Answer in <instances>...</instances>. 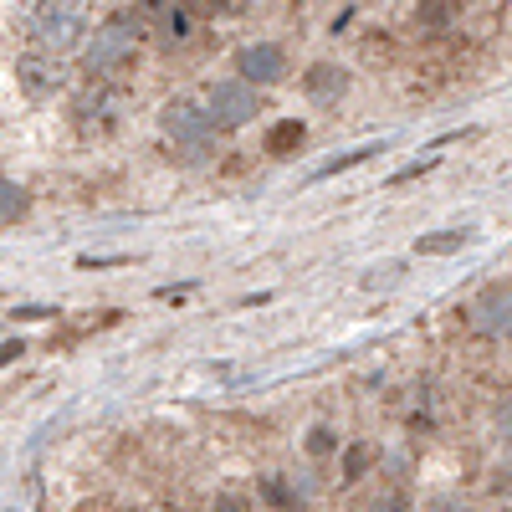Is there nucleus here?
<instances>
[{
  "instance_id": "13",
  "label": "nucleus",
  "mask_w": 512,
  "mask_h": 512,
  "mask_svg": "<svg viewBox=\"0 0 512 512\" xmlns=\"http://www.w3.org/2000/svg\"><path fill=\"white\" fill-rule=\"evenodd\" d=\"M21 72H26V88H31V93L47 88V67H41V62H21Z\"/></svg>"
},
{
  "instance_id": "6",
  "label": "nucleus",
  "mask_w": 512,
  "mask_h": 512,
  "mask_svg": "<svg viewBox=\"0 0 512 512\" xmlns=\"http://www.w3.org/2000/svg\"><path fill=\"white\" fill-rule=\"evenodd\" d=\"M159 123H164V134L180 139V144H205V134H210V113H200L195 103H169Z\"/></svg>"
},
{
  "instance_id": "9",
  "label": "nucleus",
  "mask_w": 512,
  "mask_h": 512,
  "mask_svg": "<svg viewBox=\"0 0 512 512\" xmlns=\"http://www.w3.org/2000/svg\"><path fill=\"white\" fill-rule=\"evenodd\" d=\"M466 241H472V231H431V236L415 241V251H420V256H451V251H461Z\"/></svg>"
},
{
  "instance_id": "1",
  "label": "nucleus",
  "mask_w": 512,
  "mask_h": 512,
  "mask_svg": "<svg viewBox=\"0 0 512 512\" xmlns=\"http://www.w3.org/2000/svg\"><path fill=\"white\" fill-rule=\"evenodd\" d=\"M31 36H36L47 52H67L72 41L82 36V11H77V0H41L36 16H31Z\"/></svg>"
},
{
  "instance_id": "16",
  "label": "nucleus",
  "mask_w": 512,
  "mask_h": 512,
  "mask_svg": "<svg viewBox=\"0 0 512 512\" xmlns=\"http://www.w3.org/2000/svg\"><path fill=\"white\" fill-rule=\"evenodd\" d=\"M425 169H436V159H420V164H405V169H400V175H395V180L405 185V180H415V175H425Z\"/></svg>"
},
{
  "instance_id": "2",
  "label": "nucleus",
  "mask_w": 512,
  "mask_h": 512,
  "mask_svg": "<svg viewBox=\"0 0 512 512\" xmlns=\"http://www.w3.org/2000/svg\"><path fill=\"white\" fill-rule=\"evenodd\" d=\"M205 113H210V128H241L256 118V88L251 82H216Z\"/></svg>"
},
{
  "instance_id": "20",
  "label": "nucleus",
  "mask_w": 512,
  "mask_h": 512,
  "mask_svg": "<svg viewBox=\"0 0 512 512\" xmlns=\"http://www.w3.org/2000/svg\"><path fill=\"white\" fill-rule=\"evenodd\" d=\"M497 425H502V436H507V441H512V400H507V405H502V410H497Z\"/></svg>"
},
{
  "instance_id": "18",
  "label": "nucleus",
  "mask_w": 512,
  "mask_h": 512,
  "mask_svg": "<svg viewBox=\"0 0 512 512\" xmlns=\"http://www.w3.org/2000/svg\"><path fill=\"white\" fill-rule=\"evenodd\" d=\"M11 359H21V344L16 338H0V364H11Z\"/></svg>"
},
{
  "instance_id": "10",
  "label": "nucleus",
  "mask_w": 512,
  "mask_h": 512,
  "mask_svg": "<svg viewBox=\"0 0 512 512\" xmlns=\"http://www.w3.org/2000/svg\"><path fill=\"white\" fill-rule=\"evenodd\" d=\"M26 205H31V195H26L16 180H0V226L21 221V216H26Z\"/></svg>"
},
{
  "instance_id": "17",
  "label": "nucleus",
  "mask_w": 512,
  "mask_h": 512,
  "mask_svg": "<svg viewBox=\"0 0 512 512\" xmlns=\"http://www.w3.org/2000/svg\"><path fill=\"white\" fill-rule=\"evenodd\" d=\"M441 16H446V0H425V11H420V21H431V26H436Z\"/></svg>"
},
{
  "instance_id": "11",
  "label": "nucleus",
  "mask_w": 512,
  "mask_h": 512,
  "mask_svg": "<svg viewBox=\"0 0 512 512\" xmlns=\"http://www.w3.org/2000/svg\"><path fill=\"white\" fill-rule=\"evenodd\" d=\"M369 154H379L374 144H364V149H354V154H338V159H328L323 169H318V180H328V175H338V169H354V164H364Z\"/></svg>"
},
{
  "instance_id": "8",
  "label": "nucleus",
  "mask_w": 512,
  "mask_h": 512,
  "mask_svg": "<svg viewBox=\"0 0 512 512\" xmlns=\"http://www.w3.org/2000/svg\"><path fill=\"white\" fill-rule=\"evenodd\" d=\"M303 139H308V128L297 118H282V123H272V134H267V154H292Z\"/></svg>"
},
{
  "instance_id": "15",
  "label": "nucleus",
  "mask_w": 512,
  "mask_h": 512,
  "mask_svg": "<svg viewBox=\"0 0 512 512\" xmlns=\"http://www.w3.org/2000/svg\"><path fill=\"white\" fill-rule=\"evenodd\" d=\"M369 512H410V502H405V497H395V492H390V497H379V502H374V507H369Z\"/></svg>"
},
{
  "instance_id": "14",
  "label": "nucleus",
  "mask_w": 512,
  "mask_h": 512,
  "mask_svg": "<svg viewBox=\"0 0 512 512\" xmlns=\"http://www.w3.org/2000/svg\"><path fill=\"white\" fill-rule=\"evenodd\" d=\"M333 446H338V441H333V431H323V425H318V431L308 436V451H313V456H328Z\"/></svg>"
},
{
  "instance_id": "4",
  "label": "nucleus",
  "mask_w": 512,
  "mask_h": 512,
  "mask_svg": "<svg viewBox=\"0 0 512 512\" xmlns=\"http://www.w3.org/2000/svg\"><path fill=\"white\" fill-rule=\"evenodd\" d=\"M236 72H241V82L267 88V82H282L287 57H282V47H272V41H251V47H241V57H236Z\"/></svg>"
},
{
  "instance_id": "19",
  "label": "nucleus",
  "mask_w": 512,
  "mask_h": 512,
  "mask_svg": "<svg viewBox=\"0 0 512 512\" xmlns=\"http://www.w3.org/2000/svg\"><path fill=\"white\" fill-rule=\"evenodd\" d=\"M11 318H26V323H41V318H52V308H16Z\"/></svg>"
},
{
  "instance_id": "7",
  "label": "nucleus",
  "mask_w": 512,
  "mask_h": 512,
  "mask_svg": "<svg viewBox=\"0 0 512 512\" xmlns=\"http://www.w3.org/2000/svg\"><path fill=\"white\" fill-rule=\"evenodd\" d=\"M303 88H308L313 103H333V98L349 93V72L333 67V62H313V67L303 72Z\"/></svg>"
},
{
  "instance_id": "3",
  "label": "nucleus",
  "mask_w": 512,
  "mask_h": 512,
  "mask_svg": "<svg viewBox=\"0 0 512 512\" xmlns=\"http://www.w3.org/2000/svg\"><path fill=\"white\" fill-rule=\"evenodd\" d=\"M472 328L487 338H512V282L487 287L472 303Z\"/></svg>"
},
{
  "instance_id": "12",
  "label": "nucleus",
  "mask_w": 512,
  "mask_h": 512,
  "mask_svg": "<svg viewBox=\"0 0 512 512\" xmlns=\"http://www.w3.org/2000/svg\"><path fill=\"white\" fill-rule=\"evenodd\" d=\"M262 492H267V502H277L282 512H297V497L282 487V477H272V482H262Z\"/></svg>"
},
{
  "instance_id": "5",
  "label": "nucleus",
  "mask_w": 512,
  "mask_h": 512,
  "mask_svg": "<svg viewBox=\"0 0 512 512\" xmlns=\"http://www.w3.org/2000/svg\"><path fill=\"white\" fill-rule=\"evenodd\" d=\"M128 57H134V31H128L123 21H113V26H103V31L93 36L88 72H113V67H123Z\"/></svg>"
}]
</instances>
